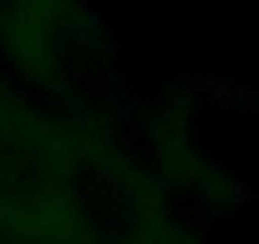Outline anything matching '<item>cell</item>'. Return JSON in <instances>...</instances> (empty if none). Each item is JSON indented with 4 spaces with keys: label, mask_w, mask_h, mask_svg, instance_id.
Instances as JSON below:
<instances>
[{
    "label": "cell",
    "mask_w": 259,
    "mask_h": 244,
    "mask_svg": "<svg viewBox=\"0 0 259 244\" xmlns=\"http://www.w3.org/2000/svg\"><path fill=\"white\" fill-rule=\"evenodd\" d=\"M0 80L50 111L114 122L118 57L92 0H0Z\"/></svg>",
    "instance_id": "cell-1"
}]
</instances>
